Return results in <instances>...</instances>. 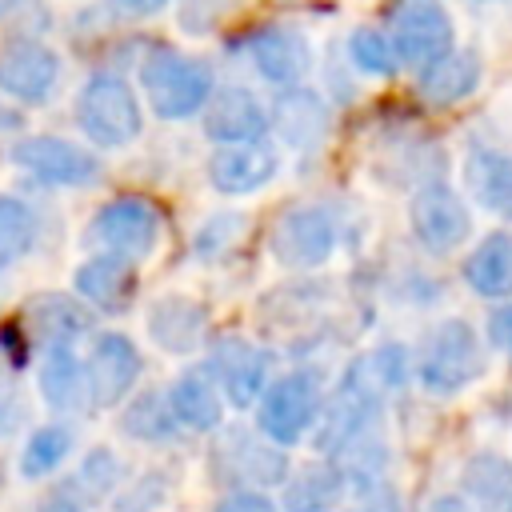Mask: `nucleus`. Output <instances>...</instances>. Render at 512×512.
Segmentation results:
<instances>
[{
  "mask_svg": "<svg viewBox=\"0 0 512 512\" xmlns=\"http://www.w3.org/2000/svg\"><path fill=\"white\" fill-rule=\"evenodd\" d=\"M140 84L160 120H188L208 104L216 88V72L204 56H188L172 44H156L140 60Z\"/></svg>",
  "mask_w": 512,
  "mask_h": 512,
  "instance_id": "1",
  "label": "nucleus"
},
{
  "mask_svg": "<svg viewBox=\"0 0 512 512\" xmlns=\"http://www.w3.org/2000/svg\"><path fill=\"white\" fill-rule=\"evenodd\" d=\"M208 464L216 484H224L228 492H240V488L264 492L288 480V448L272 444L260 428H248V424H220Z\"/></svg>",
  "mask_w": 512,
  "mask_h": 512,
  "instance_id": "2",
  "label": "nucleus"
},
{
  "mask_svg": "<svg viewBox=\"0 0 512 512\" xmlns=\"http://www.w3.org/2000/svg\"><path fill=\"white\" fill-rule=\"evenodd\" d=\"M76 124L96 148H128L144 128L140 96L124 76L92 72L76 96Z\"/></svg>",
  "mask_w": 512,
  "mask_h": 512,
  "instance_id": "3",
  "label": "nucleus"
},
{
  "mask_svg": "<svg viewBox=\"0 0 512 512\" xmlns=\"http://www.w3.org/2000/svg\"><path fill=\"white\" fill-rule=\"evenodd\" d=\"M324 408V384L320 372L312 368H292L276 380H268V388L256 400V428L280 444L292 448L296 440H304V432H312V424L320 420Z\"/></svg>",
  "mask_w": 512,
  "mask_h": 512,
  "instance_id": "4",
  "label": "nucleus"
},
{
  "mask_svg": "<svg viewBox=\"0 0 512 512\" xmlns=\"http://www.w3.org/2000/svg\"><path fill=\"white\" fill-rule=\"evenodd\" d=\"M416 372H420V384L436 396H452V392L468 388L484 372V348H480L476 328L468 320L436 324L420 348Z\"/></svg>",
  "mask_w": 512,
  "mask_h": 512,
  "instance_id": "5",
  "label": "nucleus"
},
{
  "mask_svg": "<svg viewBox=\"0 0 512 512\" xmlns=\"http://www.w3.org/2000/svg\"><path fill=\"white\" fill-rule=\"evenodd\" d=\"M336 240H340V224H336L332 208L316 204V200H300L276 216L268 248L284 268L308 272V268H320L336 252Z\"/></svg>",
  "mask_w": 512,
  "mask_h": 512,
  "instance_id": "6",
  "label": "nucleus"
},
{
  "mask_svg": "<svg viewBox=\"0 0 512 512\" xmlns=\"http://www.w3.org/2000/svg\"><path fill=\"white\" fill-rule=\"evenodd\" d=\"M8 156L24 176H32L36 184H48V188H88L104 172V164L92 148L64 140V136H48V132L20 136Z\"/></svg>",
  "mask_w": 512,
  "mask_h": 512,
  "instance_id": "7",
  "label": "nucleus"
},
{
  "mask_svg": "<svg viewBox=\"0 0 512 512\" xmlns=\"http://www.w3.org/2000/svg\"><path fill=\"white\" fill-rule=\"evenodd\" d=\"M160 232H164L160 208L148 196H136V192L104 200L96 208V216H92V240L104 252H116V256H124L132 264L156 252Z\"/></svg>",
  "mask_w": 512,
  "mask_h": 512,
  "instance_id": "8",
  "label": "nucleus"
},
{
  "mask_svg": "<svg viewBox=\"0 0 512 512\" xmlns=\"http://www.w3.org/2000/svg\"><path fill=\"white\" fill-rule=\"evenodd\" d=\"M388 40L396 60L408 68H428L452 52V16L440 0H392L388 4Z\"/></svg>",
  "mask_w": 512,
  "mask_h": 512,
  "instance_id": "9",
  "label": "nucleus"
},
{
  "mask_svg": "<svg viewBox=\"0 0 512 512\" xmlns=\"http://www.w3.org/2000/svg\"><path fill=\"white\" fill-rule=\"evenodd\" d=\"M204 368L212 372L216 388L224 392V404H232V408H252L272 380L268 348H260L244 336H216L208 344Z\"/></svg>",
  "mask_w": 512,
  "mask_h": 512,
  "instance_id": "10",
  "label": "nucleus"
},
{
  "mask_svg": "<svg viewBox=\"0 0 512 512\" xmlns=\"http://www.w3.org/2000/svg\"><path fill=\"white\" fill-rule=\"evenodd\" d=\"M84 372H88V400L92 408H116L124 404L144 372V356L136 348L132 336L124 332H96L92 348L84 356Z\"/></svg>",
  "mask_w": 512,
  "mask_h": 512,
  "instance_id": "11",
  "label": "nucleus"
},
{
  "mask_svg": "<svg viewBox=\"0 0 512 512\" xmlns=\"http://www.w3.org/2000/svg\"><path fill=\"white\" fill-rule=\"evenodd\" d=\"M60 84V56L36 36H12L0 44V92L16 104H44Z\"/></svg>",
  "mask_w": 512,
  "mask_h": 512,
  "instance_id": "12",
  "label": "nucleus"
},
{
  "mask_svg": "<svg viewBox=\"0 0 512 512\" xmlns=\"http://www.w3.org/2000/svg\"><path fill=\"white\" fill-rule=\"evenodd\" d=\"M408 220H412L416 240L428 252H452V248H460L464 236H468V228H472V216H468L460 192L448 188L444 180L420 184V192L412 196Z\"/></svg>",
  "mask_w": 512,
  "mask_h": 512,
  "instance_id": "13",
  "label": "nucleus"
},
{
  "mask_svg": "<svg viewBox=\"0 0 512 512\" xmlns=\"http://www.w3.org/2000/svg\"><path fill=\"white\" fill-rule=\"evenodd\" d=\"M244 48H248L252 68H256L268 84H276V88L300 84V80L308 76V68H312V44H308V36H304L300 28H292V24H264V28H256V32L248 36Z\"/></svg>",
  "mask_w": 512,
  "mask_h": 512,
  "instance_id": "14",
  "label": "nucleus"
},
{
  "mask_svg": "<svg viewBox=\"0 0 512 512\" xmlns=\"http://www.w3.org/2000/svg\"><path fill=\"white\" fill-rule=\"evenodd\" d=\"M200 112H204V136L212 144H252V140H264L268 132V108L244 84L212 88Z\"/></svg>",
  "mask_w": 512,
  "mask_h": 512,
  "instance_id": "15",
  "label": "nucleus"
},
{
  "mask_svg": "<svg viewBox=\"0 0 512 512\" xmlns=\"http://www.w3.org/2000/svg\"><path fill=\"white\" fill-rule=\"evenodd\" d=\"M28 344L44 348H72L88 328H92V312L80 296H64V292H40L24 304V320H20Z\"/></svg>",
  "mask_w": 512,
  "mask_h": 512,
  "instance_id": "16",
  "label": "nucleus"
},
{
  "mask_svg": "<svg viewBox=\"0 0 512 512\" xmlns=\"http://www.w3.org/2000/svg\"><path fill=\"white\" fill-rule=\"evenodd\" d=\"M280 172V152L264 140L252 144H220L208 160V180L220 196H248L272 184Z\"/></svg>",
  "mask_w": 512,
  "mask_h": 512,
  "instance_id": "17",
  "label": "nucleus"
},
{
  "mask_svg": "<svg viewBox=\"0 0 512 512\" xmlns=\"http://www.w3.org/2000/svg\"><path fill=\"white\" fill-rule=\"evenodd\" d=\"M136 264L116 256V252H96L88 256L76 272H72V288L76 296L96 308V312H108V316H120L132 308L136 300Z\"/></svg>",
  "mask_w": 512,
  "mask_h": 512,
  "instance_id": "18",
  "label": "nucleus"
},
{
  "mask_svg": "<svg viewBox=\"0 0 512 512\" xmlns=\"http://www.w3.org/2000/svg\"><path fill=\"white\" fill-rule=\"evenodd\" d=\"M268 128L280 136V144H288L296 152H308L328 132V104L312 88H300V84L280 88V96L268 108Z\"/></svg>",
  "mask_w": 512,
  "mask_h": 512,
  "instance_id": "19",
  "label": "nucleus"
},
{
  "mask_svg": "<svg viewBox=\"0 0 512 512\" xmlns=\"http://www.w3.org/2000/svg\"><path fill=\"white\" fill-rule=\"evenodd\" d=\"M208 332V308L192 296H160L148 308V336L168 356H192Z\"/></svg>",
  "mask_w": 512,
  "mask_h": 512,
  "instance_id": "20",
  "label": "nucleus"
},
{
  "mask_svg": "<svg viewBox=\"0 0 512 512\" xmlns=\"http://www.w3.org/2000/svg\"><path fill=\"white\" fill-rule=\"evenodd\" d=\"M164 392H168V408L184 432H216L224 424V392L216 388V380L204 364L180 372Z\"/></svg>",
  "mask_w": 512,
  "mask_h": 512,
  "instance_id": "21",
  "label": "nucleus"
},
{
  "mask_svg": "<svg viewBox=\"0 0 512 512\" xmlns=\"http://www.w3.org/2000/svg\"><path fill=\"white\" fill-rule=\"evenodd\" d=\"M36 388H40V400L60 416H80L84 408H92L88 372L72 348H44L36 368Z\"/></svg>",
  "mask_w": 512,
  "mask_h": 512,
  "instance_id": "22",
  "label": "nucleus"
},
{
  "mask_svg": "<svg viewBox=\"0 0 512 512\" xmlns=\"http://www.w3.org/2000/svg\"><path fill=\"white\" fill-rule=\"evenodd\" d=\"M464 184L488 212L512 220V156L496 148H472L464 160Z\"/></svg>",
  "mask_w": 512,
  "mask_h": 512,
  "instance_id": "23",
  "label": "nucleus"
},
{
  "mask_svg": "<svg viewBox=\"0 0 512 512\" xmlns=\"http://www.w3.org/2000/svg\"><path fill=\"white\" fill-rule=\"evenodd\" d=\"M480 84V60L476 52H444L428 68H420V96L432 108L460 104Z\"/></svg>",
  "mask_w": 512,
  "mask_h": 512,
  "instance_id": "24",
  "label": "nucleus"
},
{
  "mask_svg": "<svg viewBox=\"0 0 512 512\" xmlns=\"http://www.w3.org/2000/svg\"><path fill=\"white\" fill-rule=\"evenodd\" d=\"M344 472L336 464H304L284 480V512H336L344 496Z\"/></svg>",
  "mask_w": 512,
  "mask_h": 512,
  "instance_id": "25",
  "label": "nucleus"
},
{
  "mask_svg": "<svg viewBox=\"0 0 512 512\" xmlns=\"http://www.w3.org/2000/svg\"><path fill=\"white\" fill-rule=\"evenodd\" d=\"M464 280L476 296L504 300L512 296V232H492L464 260Z\"/></svg>",
  "mask_w": 512,
  "mask_h": 512,
  "instance_id": "26",
  "label": "nucleus"
},
{
  "mask_svg": "<svg viewBox=\"0 0 512 512\" xmlns=\"http://www.w3.org/2000/svg\"><path fill=\"white\" fill-rule=\"evenodd\" d=\"M120 432L140 440V444H168V440H176L180 424H176V416L168 408V392L164 388L136 392L124 404V412H120Z\"/></svg>",
  "mask_w": 512,
  "mask_h": 512,
  "instance_id": "27",
  "label": "nucleus"
},
{
  "mask_svg": "<svg viewBox=\"0 0 512 512\" xmlns=\"http://www.w3.org/2000/svg\"><path fill=\"white\" fill-rule=\"evenodd\" d=\"M76 448V432L72 424H40L32 428V436L24 440V452H20V476L24 480H44L52 476Z\"/></svg>",
  "mask_w": 512,
  "mask_h": 512,
  "instance_id": "28",
  "label": "nucleus"
},
{
  "mask_svg": "<svg viewBox=\"0 0 512 512\" xmlns=\"http://www.w3.org/2000/svg\"><path fill=\"white\" fill-rule=\"evenodd\" d=\"M460 484L472 500L488 504V508H512V464L496 452H476L464 472H460Z\"/></svg>",
  "mask_w": 512,
  "mask_h": 512,
  "instance_id": "29",
  "label": "nucleus"
},
{
  "mask_svg": "<svg viewBox=\"0 0 512 512\" xmlns=\"http://www.w3.org/2000/svg\"><path fill=\"white\" fill-rule=\"evenodd\" d=\"M40 240V220L20 196H0V272L20 264Z\"/></svg>",
  "mask_w": 512,
  "mask_h": 512,
  "instance_id": "30",
  "label": "nucleus"
},
{
  "mask_svg": "<svg viewBox=\"0 0 512 512\" xmlns=\"http://www.w3.org/2000/svg\"><path fill=\"white\" fill-rule=\"evenodd\" d=\"M120 476H124V464H120V456L112 452V448H92L84 460H80V468L68 476L72 484H76V492L88 500V504H100L104 496H112L116 492V484H120Z\"/></svg>",
  "mask_w": 512,
  "mask_h": 512,
  "instance_id": "31",
  "label": "nucleus"
},
{
  "mask_svg": "<svg viewBox=\"0 0 512 512\" xmlns=\"http://www.w3.org/2000/svg\"><path fill=\"white\" fill-rule=\"evenodd\" d=\"M348 56H352V64L360 68V72H368V76H392L396 72V48H392V40H388V32H380V28H356L352 36H348Z\"/></svg>",
  "mask_w": 512,
  "mask_h": 512,
  "instance_id": "32",
  "label": "nucleus"
},
{
  "mask_svg": "<svg viewBox=\"0 0 512 512\" xmlns=\"http://www.w3.org/2000/svg\"><path fill=\"white\" fill-rule=\"evenodd\" d=\"M244 0H180L176 20L188 36H212Z\"/></svg>",
  "mask_w": 512,
  "mask_h": 512,
  "instance_id": "33",
  "label": "nucleus"
},
{
  "mask_svg": "<svg viewBox=\"0 0 512 512\" xmlns=\"http://www.w3.org/2000/svg\"><path fill=\"white\" fill-rule=\"evenodd\" d=\"M240 228H244L240 216H212V220L196 232V252H200V260H216V256H224V252L232 248V240L240 236Z\"/></svg>",
  "mask_w": 512,
  "mask_h": 512,
  "instance_id": "34",
  "label": "nucleus"
},
{
  "mask_svg": "<svg viewBox=\"0 0 512 512\" xmlns=\"http://www.w3.org/2000/svg\"><path fill=\"white\" fill-rule=\"evenodd\" d=\"M28 420V400L16 384H0V436L20 432Z\"/></svg>",
  "mask_w": 512,
  "mask_h": 512,
  "instance_id": "35",
  "label": "nucleus"
},
{
  "mask_svg": "<svg viewBox=\"0 0 512 512\" xmlns=\"http://www.w3.org/2000/svg\"><path fill=\"white\" fill-rule=\"evenodd\" d=\"M96 504H88L80 492H76V484L72 480H64V484H56L48 496H40V504H36V512H92Z\"/></svg>",
  "mask_w": 512,
  "mask_h": 512,
  "instance_id": "36",
  "label": "nucleus"
},
{
  "mask_svg": "<svg viewBox=\"0 0 512 512\" xmlns=\"http://www.w3.org/2000/svg\"><path fill=\"white\" fill-rule=\"evenodd\" d=\"M212 512H280V508H276L272 496H264V492H256V488H240V492L220 496Z\"/></svg>",
  "mask_w": 512,
  "mask_h": 512,
  "instance_id": "37",
  "label": "nucleus"
},
{
  "mask_svg": "<svg viewBox=\"0 0 512 512\" xmlns=\"http://www.w3.org/2000/svg\"><path fill=\"white\" fill-rule=\"evenodd\" d=\"M116 16H128V20H148V16H156V12H164L168 8V0H104Z\"/></svg>",
  "mask_w": 512,
  "mask_h": 512,
  "instance_id": "38",
  "label": "nucleus"
},
{
  "mask_svg": "<svg viewBox=\"0 0 512 512\" xmlns=\"http://www.w3.org/2000/svg\"><path fill=\"white\" fill-rule=\"evenodd\" d=\"M488 332H492V344H504V348L512 352V308L496 312L492 324H488Z\"/></svg>",
  "mask_w": 512,
  "mask_h": 512,
  "instance_id": "39",
  "label": "nucleus"
},
{
  "mask_svg": "<svg viewBox=\"0 0 512 512\" xmlns=\"http://www.w3.org/2000/svg\"><path fill=\"white\" fill-rule=\"evenodd\" d=\"M424 512H476L468 500H460V496H436Z\"/></svg>",
  "mask_w": 512,
  "mask_h": 512,
  "instance_id": "40",
  "label": "nucleus"
},
{
  "mask_svg": "<svg viewBox=\"0 0 512 512\" xmlns=\"http://www.w3.org/2000/svg\"><path fill=\"white\" fill-rule=\"evenodd\" d=\"M360 512H392V508H384V500H380V496H368V504H364Z\"/></svg>",
  "mask_w": 512,
  "mask_h": 512,
  "instance_id": "41",
  "label": "nucleus"
},
{
  "mask_svg": "<svg viewBox=\"0 0 512 512\" xmlns=\"http://www.w3.org/2000/svg\"><path fill=\"white\" fill-rule=\"evenodd\" d=\"M24 0H0V16H8V12H16Z\"/></svg>",
  "mask_w": 512,
  "mask_h": 512,
  "instance_id": "42",
  "label": "nucleus"
},
{
  "mask_svg": "<svg viewBox=\"0 0 512 512\" xmlns=\"http://www.w3.org/2000/svg\"><path fill=\"white\" fill-rule=\"evenodd\" d=\"M508 512H512V508H508Z\"/></svg>",
  "mask_w": 512,
  "mask_h": 512,
  "instance_id": "43",
  "label": "nucleus"
}]
</instances>
